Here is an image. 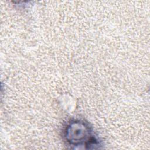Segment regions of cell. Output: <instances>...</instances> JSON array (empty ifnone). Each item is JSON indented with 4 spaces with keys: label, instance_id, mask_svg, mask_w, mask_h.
Instances as JSON below:
<instances>
[{
    "label": "cell",
    "instance_id": "1",
    "mask_svg": "<svg viewBox=\"0 0 150 150\" xmlns=\"http://www.w3.org/2000/svg\"><path fill=\"white\" fill-rule=\"evenodd\" d=\"M64 137L68 144L74 149H96L100 146V141L88 125L80 120L71 121L67 125Z\"/></svg>",
    "mask_w": 150,
    "mask_h": 150
}]
</instances>
